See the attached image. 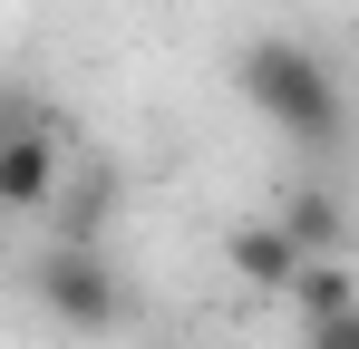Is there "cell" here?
<instances>
[{
  "label": "cell",
  "mask_w": 359,
  "mask_h": 349,
  "mask_svg": "<svg viewBox=\"0 0 359 349\" xmlns=\"http://www.w3.org/2000/svg\"><path fill=\"white\" fill-rule=\"evenodd\" d=\"M233 88H243V107L262 116L272 136H292L301 156H340V146H350V88H340V68L311 49V39H292V29H262V39L233 58Z\"/></svg>",
  "instance_id": "1"
},
{
  "label": "cell",
  "mask_w": 359,
  "mask_h": 349,
  "mask_svg": "<svg viewBox=\"0 0 359 349\" xmlns=\"http://www.w3.org/2000/svg\"><path fill=\"white\" fill-rule=\"evenodd\" d=\"M29 291H39V310H49L59 330H78V340H107V330L126 320L117 262H107L97 242H78V233H59V242L29 262Z\"/></svg>",
  "instance_id": "2"
},
{
  "label": "cell",
  "mask_w": 359,
  "mask_h": 349,
  "mask_svg": "<svg viewBox=\"0 0 359 349\" xmlns=\"http://www.w3.org/2000/svg\"><path fill=\"white\" fill-rule=\"evenodd\" d=\"M68 184V136L59 116L20 88H0V214H49Z\"/></svg>",
  "instance_id": "3"
},
{
  "label": "cell",
  "mask_w": 359,
  "mask_h": 349,
  "mask_svg": "<svg viewBox=\"0 0 359 349\" xmlns=\"http://www.w3.org/2000/svg\"><path fill=\"white\" fill-rule=\"evenodd\" d=\"M224 252H233V272H243L252 291H292V282H301V262H311L292 233H282V214H262V224H233V233H224Z\"/></svg>",
  "instance_id": "4"
},
{
  "label": "cell",
  "mask_w": 359,
  "mask_h": 349,
  "mask_svg": "<svg viewBox=\"0 0 359 349\" xmlns=\"http://www.w3.org/2000/svg\"><path fill=\"white\" fill-rule=\"evenodd\" d=\"M282 233H292L301 252H350V204H340L320 174H301L292 194H282Z\"/></svg>",
  "instance_id": "5"
},
{
  "label": "cell",
  "mask_w": 359,
  "mask_h": 349,
  "mask_svg": "<svg viewBox=\"0 0 359 349\" xmlns=\"http://www.w3.org/2000/svg\"><path fill=\"white\" fill-rule=\"evenodd\" d=\"M292 301H301V320H320V310H350L359 291H350V272H340V252H311V262H301V282H292Z\"/></svg>",
  "instance_id": "6"
},
{
  "label": "cell",
  "mask_w": 359,
  "mask_h": 349,
  "mask_svg": "<svg viewBox=\"0 0 359 349\" xmlns=\"http://www.w3.org/2000/svg\"><path fill=\"white\" fill-rule=\"evenodd\" d=\"M301 349H359V301H350V310H320Z\"/></svg>",
  "instance_id": "7"
}]
</instances>
